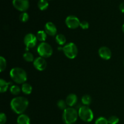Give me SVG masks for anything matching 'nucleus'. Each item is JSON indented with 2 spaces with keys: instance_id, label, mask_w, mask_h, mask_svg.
<instances>
[{
  "instance_id": "obj_9",
  "label": "nucleus",
  "mask_w": 124,
  "mask_h": 124,
  "mask_svg": "<svg viewBox=\"0 0 124 124\" xmlns=\"http://www.w3.org/2000/svg\"><path fill=\"white\" fill-rule=\"evenodd\" d=\"M37 38L35 35L31 33L27 34L24 38V42L26 46L27 50L35 47L37 43Z\"/></svg>"
},
{
  "instance_id": "obj_3",
  "label": "nucleus",
  "mask_w": 124,
  "mask_h": 124,
  "mask_svg": "<svg viewBox=\"0 0 124 124\" xmlns=\"http://www.w3.org/2000/svg\"><path fill=\"white\" fill-rule=\"evenodd\" d=\"M78 116V112L76 109L68 107L63 111V122L65 124H74L77 121Z\"/></svg>"
},
{
  "instance_id": "obj_19",
  "label": "nucleus",
  "mask_w": 124,
  "mask_h": 124,
  "mask_svg": "<svg viewBox=\"0 0 124 124\" xmlns=\"http://www.w3.org/2000/svg\"><path fill=\"white\" fill-rule=\"evenodd\" d=\"M38 7L41 10H45L48 7V2L47 0H39Z\"/></svg>"
},
{
  "instance_id": "obj_14",
  "label": "nucleus",
  "mask_w": 124,
  "mask_h": 124,
  "mask_svg": "<svg viewBox=\"0 0 124 124\" xmlns=\"http://www.w3.org/2000/svg\"><path fill=\"white\" fill-rule=\"evenodd\" d=\"M17 124H30V119L27 115L22 114L18 117Z\"/></svg>"
},
{
  "instance_id": "obj_20",
  "label": "nucleus",
  "mask_w": 124,
  "mask_h": 124,
  "mask_svg": "<svg viewBox=\"0 0 124 124\" xmlns=\"http://www.w3.org/2000/svg\"><path fill=\"white\" fill-rule=\"evenodd\" d=\"M81 101H82V102L84 105L87 106V105H90L92 102V98L88 94H85V95L82 96Z\"/></svg>"
},
{
  "instance_id": "obj_18",
  "label": "nucleus",
  "mask_w": 124,
  "mask_h": 124,
  "mask_svg": "<svg viewBox=\"0 0 124 124\" xmlns=\"http://www.w3.org/2000/svg\"><path fill=\"white\" fill-rule=\"evenodd\" d=\"M56 42L60 46H63L66 42V38L62 34H58L56 36Z\"/></svg>"
},
{
  "instance_id": "obj_5",
  "label": "nucleus",
  "mask_w": 124,
  "mask_h": 124,
  "mask_svg": "<svg viewBox=\"0 0 124 124\" xmlns=\"http://www.w3.org/2000/svg\"><path fill=\"white\" fill-rule=\"evenodd\" d=\"M62 51L65 56L71 59H75L78 53L77 46L73 42H69L65 45L62 48Z\"/></svg>"
},
{
  "instance_id": "obj_21",
  "label": "nucleus",
  "mask_w": 124,
  "mask_h": 124,
  "mask_svg": "<svg viewBox=\"0 0 124 124\" xmlns=\"http://www.w3.org/2000/svg\"><path fill=\"white\" fill-rule=\"evenodd\" d=\"M23 58L27 62H33L35 60L33 54L30 52H26L24 53L23 54Z\"/></svg>"
},
{
  "instance_id": "obj_4",
  "label": "nucleus",
  "mask_w": 124,
  "mask_h": 124,
  "mask_svg": "<svg viewBox=\"0 0 124 124\" xmlns=\"http://www.w3.org/2000/svg\"><path fill=\"white\" fill-rule=\"evenodd\" d=\"M78 115L80 119L85 122H92L94 117L93 111L86 105L80 107L78 110Z\"/></svg>"
},
{
  "instance_id": "obj_11",
  "label": "nucleus",
  "mask_w": 124,
  "mask_h": 124,
  "mask_svg": "<svg viewBox=\"0 0 124 124\" xmlns=\"http://www.w3.org/2000/svg\"><path fill=\"white\" fill-rule=\"evenodd\" d=\"M99 55L102 59L105 60H108L111 57V51L108 47H101L98 51Z\"/></svg>"
},
{
  "instance_id": "obj_7",
  "label": "nucleus",
  "mask_w": 124,
  "mask_h": 124,
  "mask_svg": "<svg viewBox=\"0 0 124 124\" xmlns=\"http://www.w3.org/2000/svg\"><path fill=\"white\" fill-rule=\"evenodd\" d=\"M12 4L16 9L21 12H25L29 7V0H13Z\"/></svg>"
},
{
  "instance_id": "obj_15",
  "label": "nucleus",
  "mask_w": 124,
  "mask_h": 124,
  "mask_svg": "<svg viewBox=\"0 0 124 124\" xmlns=\"http://www.w3.org/2000/svg\"><path fill=\"white\" fill-rule=\"evenodd\" d=\"M11 84H12V82H7L3 79H0V92L3 93L7 92L8 87Z\"/></svg>"
},
{
  "instance_id": "obj_29",
  "label": "nucleus",
  "mask_w": 124,
  "mask_h": 124,
  "mask_svg": "<svg viewBox=\"0 0 124 124\" xmlns=\"http://www.w3.org/2000/svg\"><path fill=\"white\" fill-rule=\"evenodd\" d=\"M7 121V117L6 115L3 113L0 114V124H5Z\"/></svg>"
},
{
  "instance_id": "obj_13",
  "label": "nucleus",
  "mask_w": 124,
  "mask_h": 124,
  "mask_svg": "<svg viewBox=\"0 0 124 124\" xmlns=\"http://www.w3.org/2000/svg\"><path fill=\"white\" fill-rule=\"evenodd\" d=\"M65 101H66L67 105H69L70 107H72L73 106H74V105L77 103V96L75 94H73V93L69 94V95L67 96V97Z\"/></svg>"
},
{
  "instance_id": "obj_10",
  "label": "nucleus",
  "mask_w": 124,
  "mask_h": 124,
  "mask_svg": "<svg viewBox=\"0 0 124 124\" xmlns=\"http://www.w3.org/2000/svg\"><path fill=\"white\" fill-rule=\"evenodd\" d=\"M47 62L44 58L39 56L35 59L33 61V65L36 70L39 71H43L47 67Z\"/></svg>"
},
{
  "instance_id": "obj_1",
  "label": "nucleus",
  "mask_w": 124,
  "mask_h": 124,
  "mask_svg": "<svg viewBox=\"0 0 124 124\" xmlns=\"http://www.w3.org/2000/svg\"><path fill=\"white\" fill-rule=\"evenodd\" d=\"M29 101L24 97H16L12 99L10 102L11 108L15 113L22 115L27 108Z\"/></svg>"
},
{
  "instance_id": "obj_8",
  "label": "nucleus",
  "mask_w": 124,
  "mask_h": 124,
  "mask_svg": "<svg viewBox=\"0 0 124 124\" xmlns=\"http://www.w3.org/2000/svg\"><path fill=\"white\" fill-rule=\"evenodd\" d=\"M80 21L78 17L74 15H70L65 19V24L70 29H75L80 25Z\"/></svg>"
},
{
  "instance_id": "obj_23",
  "label": "nucleus",
  "mask_w": 124,
  "mask_h": 124,
  "mask_svg": "<svg viewBox=\"0 0 124 124\" xmlns=\"http://www.w3.org/2000/svg\"><path fill=\"white\" fill-rule=\"evenodd\" d=\"M67 104L66 101L62 100V99L59 100V101L57 102V106H58V107L59 108L60 110H63V111L67 108Z\"/></svg>"
},
{
  "instance_id": "obj_6",
  "label": "nucleus",
  "mask_w": 124,
  "mask_h": 124,
  "mask_svg": "<svg viewBox=\"0 0 124 124\" xmlns=\"http://www.w3.org/2000/svg\"><path fill=\"white\" fill-rule=\"evenodd\" d=\"M37 51L40 56L44 58L50 57L52 55L53 52L52 46L49 44L45 42H41L37 48Z\"/></svg>"
},
{
  "instance_id": "obj_31",
  "label": "nucleus",
  "mask_w": 124,
  "mask_h": 124,
  "mask_svg": "<svg viewBox=\"0 0 124 124\" xmlns=\"http://www.w3.org/2000/svg\"><path fill=\"white\" fill-rule=\"evenodd\" d=\"M122 31H123V33H124V24H123V25H122Z\"/></svg>"
},
{
  "instance_id": "obj_16",
  "label": "nucleus",
  "mask_w": 124,
  "mask_h": 124,
  "mask_svg": "<svg viewBox=\"0 0 124 124\" xmlns=\"http://www.w3.org/2000/svg\"><path fill=\"white\" fill-rule=\"evenodd\" d=\"M21 90L24 94H30L32 92V87L28 83H24L22 85Z\"/></svg>"
},
{
  "instance_id": "obj_27",
  "label": "nucleus",
  "mask_w": 124,
  "mask_h": 124,
  "mask_svg": "<svg viewBox=\"0 0 124 124\" xmlns=\"http://www.w3.org/2000/svg\"><path fill=\"white\" fill-rule=\"evenodd\" d=\"M29 16L26 12H23L19 16V19L21 20V21L23 22V23H25V22L29 20Z\"/></svg>"
},
{
  "instance_id": "obj_24",
  "label": "nucleus",
  "mask_w": 124,
  "mask_h": 124,
  "mask_svg": "<svg viewBox=\"0 0 124 124\" xmlns=\"http://www.w3.org/2000/svg\"><path fill=\"white\" fill-rule=\"evenodd\" d=\"M6 66H7V62L6 60L4 57H0V71L2 72L4 70L6 69Z\"/></svg>"
},
{
  "instance_id": "obj_22",
  "label": "nucleus",
  "mask_w": 124,
  "mask_h": 124,
  "mask_svg": "<svg viewBox=\"0 0 124 124\" xmlns=\"http://www.w3.org/2000/svg\"><path fill=\"white\" fill-rule=\"evenodd\" d=\"M10 92L13 95H18L20 93L21 89L18 85H12L10 88Z\"/></svg>"
},
{
  "instance_id": "obj_32",
  "label": "nucleus",
  "mask_w": 124,
  "mask_h": 124,
  "mask_svg": "<svg viewBox=\"0 0 124 124\" xmlns=\"http://www.w3.org/2000/svg\"></svg>"
},
{
  "instance_id": "obj_25",
  "label": "nucleus",
  "mask_w": 124,
  "mask_h": 124,
  "mask_svg": "<svg viewBox=\"0 0 124 124\" xmlns=\"http://www.w3.org/2000/svg\"><path fill=\"white\" fill-rule=\"evenodd\" d=\"M119 121V119L116 116H111L108 119V122L109 124H117Z\"/></svg>"
},
{
  "instance_id": "obj_26",
  "label": "nucleus",
  "mask_w": 124,
  "mask_h": 124,
  "mask_svg": "<svg viewBox=\"0 0 124 124\" xmlns=\"http://www.w3.org/2000/svg\"><path fill=\"white\" fill-rule=\"evenodd\" d=\"M94 124H109L108 119L104 117H99L96 120Z\"/></svg>"
},
{
  "instance_id": "obj_30",
  "label": "nucleus",
  "mask_w": 124,
  "mask_h": 124,
  "mask_svg": "<svg viewBox=\"0 0 124 124\" xmlns=\"http://www.w3.org/2000/svg\"><path fill=\"white\" fill-rule=\"evenodd\" d=\"M119 9L122 13H124V2L121 3V4L119 5Z\"/></svg>"
},
{
  "instance_id": "obj_28",
  "label": "nucleus",
  "mask_w": 124,
  "mask_h": 124,
  "mask_svg": "<svg viewBox=\"0 0 124 124\" xmlns=\"http://www.w3.org/2000/svg\"><path fill=\"white\" fill-rule=\"evenodd\" d=\"M79 26L81 27V29H84V30H86V29H88V27H89V23L86 21H83L80 23Z\"/></svg>"
},
{
  "instance_id": "obj_2",
  "label": "nucleus",
  "mask_w": 124,
  "mask_h": 124,
  "mask_svg": "<svg viewBox=\"0 0 124 124\" xmlns=\"http://www.w3.org/2000/svg\"><path fill=\"white\" fill-rule=\"evenodd\" d=\"M11 78L17 84H24L27 79V75L24 69L20 67L13 68L10 72Z\"/></svg>"
},
{
  "instance_id": "obj_12",
  "label": "nucleus",
  "mask_w": 124,
  "mask_h": 124,
  "mask_svg": "<svg viewBox=\"0 0 124 124\" xmlns=\"http://www.w3.org/2000/svg\"><path fill=\"white\" fill-rule=\"evenodd\" d=\"M44 29L46 33L51 36H54L57 33L56 27L52 22H48L46 23L44 26Z\"/></svg>"
},
{
  "instance_id": "obj_17",
  "label": "nucleus",
  "mask_w": 124,
  "mask_h": 124,
  "mask_svg": "<svg viewBox=\"0 0 124 124\" xmlns=\"http://www.w3.org/2000/svg\"><path fill=\"white\" fill-rule=\"evenodd\" d=\"M36 38H37L38 41L43 42L46 41V38H47V33L44 30H39L37 32Z\"/></svg>"
}]
</instances>
